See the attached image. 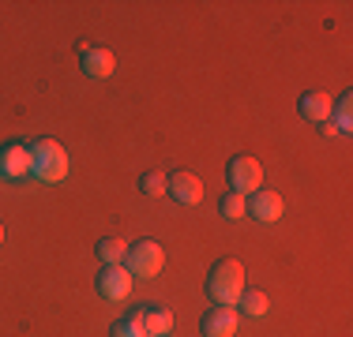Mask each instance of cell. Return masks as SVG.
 Instances as JSON below:
<instances>
[{"label": "cell", "mask_w": 353, "mask_h": 337, "mask_svg": "<svg viewBox=\"0 0 353 337\" xmlns=\"http://www.w3.org/2000/svg\"><path fill=\"white\" fill-rule=\"evenodd\" d=\"M245 292V266L237 259H218L211 266V277H207V296H211L218 307H233Z\"/></svg>", "instance_id": "1"}, {"label": "cell", "mask_w": 353, "mask_h": 337, "mask_svg": "<svg viewBox=\"0 0 353 337\" xmlns=\"http://www.w3.org/2000/svg\"><path fill=\"white\" fill-rule=\"evenodd\" d=\"M30 173L46 184L64 180V176H68V150L57 139H38L34 146H30Z\"/></svg>", "instance_id": "2"}, {"label": "cell", "mask_w": 353, "mask_h": 337, "mask_svg": "<svg viewBox=\"0 0 353 337\" xmlns=\"http://www.w3.org/2000/svg\"><path fill=\"white\" fill-rule=\"evenodd\" d=\"M124 266H128V274H132V277H154V274H162V266H165V251H162V243H158V240L128 243Z\"/></svg>", "instance_id": "3"}, {"label": "cell", "mask_w": 353, "mask_h": 337, "mask_svg": "<svg viewBox=\"0 0 353 337\" xmlns=\"http://www.w3.org/2000/svg\"><path fill=\"white\" fill-rule=\"evenodd\" d=\"M225 180H230V188L237 191V195H252V191L263 188V165L248 154H237L225 165Z\"/></svg>", "instance_id": "4"}, {"label": "cell", "mask_w": 353, "mask_h": 337, "mask_svg": "<svg viewBox=\"0 0 353 337\" xmlns=\"http://www.w3.org/2000/svg\"><path fill=\"white\" fill-rule=\"evenodd\" d=\"M132 281H136V277L128 274V266H124V263L102 266V274L94 277L98 292H102L105 300H113V303H121V300H128V296H132Z\"/></svg>", "instance_id": "5"}, {"label": "cell", "mask_w": 353, "mask_h": 337, "mask_svg": "<svg viewBox=\"0 0 353 337\" xmlns=\"http://www.w3.org/2000/svg\"><path fill=\"white\" fill-rule=\"evenodd\" d=\"M0 176H4V180H23V176H30V146L27 142H4V146H0Z\"/></svg>", "instance_id": "6"}, {"label": "cell", "mask_w": 353, "mask_h": 337, "mask_svg": "<svg viewBox=\"0 0 353 337\" xmlns=\"http://www.w3.org/2000/svg\"><path fill=\"white\" fill-rule=\"evenodd\" d=\"M237 307H207L203 318H199V334L203 337H233V330H237Z\"/></svg>", "instance_id": "7"}, {"label": "cell", "mask_w": 353, "mask_h": 337, "mask_svg": "<svg viewBox=\"0 0 353 337\" xmlns=\"http://www.w3.org/2000/svg\"><path fill=\"white\" fill-rule=\"evenodd\" d=\"M165 191H170L181 206H196V202L203 199V180H199L196 173H188V168H181V173H173L170 180H165Z\"/></svg>", "instance_id": "8"}, {"label": "cell", "mask_w": 353, "mask_h": 337, "mask_svg": "<svg viewBox=\"0 0 353 337\" xmlns=\"http://www.w3.org/2000/svg\"><path fill=\"white\" fill-rule=\"evenodd\" d=\"M248 214L256 217V221H263V225H274L285 214V202H282L279 191L259 188V191H252V199H248Z\"/></svg>", "instance_id": "9"}, {"label": "cell", "mask_w": 353, "mask_h": 337, "mask_svg": "<svg viewBox=\"0 0 353 337\" xmlns=\"http://www.w3.org/2000/svg\"><path fill=\"white\" fill-rule=\"evenodd\" d=\"M79 61H83V75H90V79H109L117 67V56L102 45H79Z\"/></svg>", "instance_id": "10"}, {"label": "cell", "mask_w": 353, "mask_h": 337, "mask_svg": "<svg viewBox=\"0 0 353 337\" xmlns=\"http://www.w3.org/2000/svg\"><path fill=\"white\" fill-rule=\"evenodd\" d=\"M331 109H334V98L327 94V90H308V94H301V101H297V113L312 124H327L331 120Z\"/></svg>", "instance_id": "11"}, {"label": "cell", "mask_w": 353, "mask_h": 337, "mask_svg": "<svg viewBox=\"0 0 353 337\" xmlns=\"http://www.w3.org/2000/svg\"><path fill=\"white\" fill-rule=\"evenodd\" d=\"M139 318H143V330H147V337H165V334L173 330V311L170 307H158V303L139 307Z\"/></svg>", "instance_id": "12"}, {"label": "cell", "mask_w": 353, "mask_h": 337, "mask_svg": "<svg viewBox=\"0 0 353 337\" xmlns=\"http://www.w3.org/2000/svg\"><path fill=\"white\" fill-rule=\"evenodd\" d=\"M218 214H222L225 221H241V217L248 214V199L237 195V191H225V195L218 199Z\"/></svg>", "instance_id": "13"}, {"label": "cell", "mask_w": 353, "mask_h": 337, "mask_svg": "<svg viewBox=\"0 0 353 337\" xmlns=\"http://www.w3.org/2000/svg\"><path fill=\"white\" fill-rule=\"evenodd\" d=\"M98 259H102L105 266H117V263H124V255H128V243L124 240H117V236H105V240H98Z\"/></svg>", "instance_id": "14"}, {"label": "cell", "mask_w": 353, "mask_h": 337, "mask_svg": "<svg viewBox=\"0 0 353 337\" xmlns=\"http://www.w3.org/2000/svg\"><path fill=\"white\" fill-rule=\"evenodd\" d=\"M353 94H350V90H346V94H339V98H334V109H331V116H334V128H339V131H350V124H353Z\"/></svg>", "instance_id": "15"}, {"label": "cell", "mask_w": 353, "mask_h": 337, "mask_svg": "<svg viewBox=\"0 0 353 337\" xmlns=\"http://www.w3.org/2000/svg\"><path fill=\"white\" fill-rule=\"evenodd\" d=\"M109 337H147V330H143V318H139V311H128V315H124L121 323H113V330H109Z\"/></svg>", "instance_id": "16"}, {"label": "cell", "mask_w": 353, "mask_h": 337, "mask_svg": "<svg viewBox=\"0 0 353 337\" xmlns=\"http://www.w3.org/2000/svg\"><path fill=\"white\" fill-rule=\"evenodd\" d=\"M237 303H241V315H248V318L267 315V296H263V292H256V289H245Z\"/></svg>", "instance_id": "17"}, {"label": "cell", "mask_w": 353, "mask_h": 337, "mask_svg": "<svg viewBox=\"0 0 353 337\" xmlns=\"http://www.w3.org/2000/svg\"><path fill=\"white\" fill-rule=\"evenodd\" d=\"M165 180H170L165 173L150 168V173H143V176H139V191H143V195H165Z\"/></svg>", "instance_id": "18"}, {"label": "cell", "mask_w": 353, "mask_h": 337, "mask_svg": "<svg viewBox=\"0 0 353 337\" xmlns=\"http://www.w3.org/2000/svg\"><path fill=\"white\" fill-rule=\"evenodd\" d=\"M0 243H4V225H0Z\"/></svg>", "instance_id": "19"}]
</instances>
